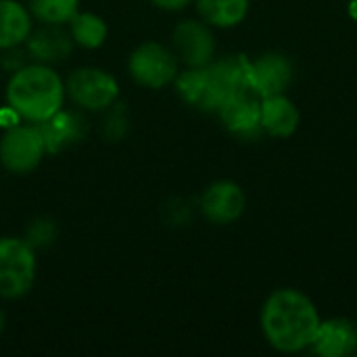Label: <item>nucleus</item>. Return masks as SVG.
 I'll use <instances>...</instances> for the list:
<instances>
[{
  "label": "nucleus",
  "instance_id": "obj_1",
  "mask_svg": "<svg viewBox=\"0 0 357 357\" xmlns=\"http://www.w3.org/2000/svg\"><path fill=\"white\" fill-rule=\"evenodd\" d=\"M320 322L314 301L295 289L272 293L261 310L264 337L282 354H297L310 347Z\"/></svg>",
  "mask_w": 357,
  "mask_h": 357
},
{
  "label": "nucleus",
  "instance_id": "obj_2",
  "mask_svg": "<svg viewBox=\"0 0 357 357\" xmlns=\"http://www.w3.org/2000/svg\"><path fill=\"white\" fill-rule=\"evenodd\" d=\"M65 82L52 65L29 63L15 69L6 82V107L19 119L29 123H44L65 105Z\"/></svg>",
  "mask_w": 357,
  "mask_h": 357
},
{
  "label": "nucleus",
  "instance_id": "obj_3",
  "mask_svg": "<svg viewBox=\"0 0 357 357\" xmlns=\"http://www.w3.org/2000/svg\"><path fill=\"white\" fill-rule=\"evenodd\" d=\"M38 272L36 249L17 236H0V297L21 299L25 297Z\"/></svg>",
  "mask_w": 357,
  "mask_h": 357
},
{
  "label": "nucleus",
  "instance_id": "obj_4",
  "mask_svg": "<svg viewBox=\"0 0 357 357\" xmlns=\"http://www.w3.org/2000/svg\"><path fill=\"white\" fill-rule=\"evenodd\" d=\"M180 71V61L176 52L161 44V42H142L138 44L128 59V73L130 77L149 90H161L174 84Z\"/></svg>",
  "mask_w": 357,
  "mask_h": 357
},
{
  "label": "nucleus",
  "instance_id": "obj_5",
  "mask_svg": "<svg viewBox=\"0 0 357 357\" xmlns=\"http://www.w3.org/2000/svg\"><path fill=\"white\" fill-rule=\"evenodd\" d=\"M65 92L77 109L100 113L117 102L119 82L107 69L79 67L69 73L65 82Z\"/></svg>",
  "mask_w": 357,
  "mask_h": 357
},
{
  "label": "nucleus",
  "instance_id": "obj_6",
  "mask_svg": "<svg viewBox=\"0 0 357 357\" xmlns=\"http://www.w3.org/2000/svg\"><path fill=\"white\" fill-rule=\"evenodd\" d=\"M46 153V140L38 123H15L0 138V165L10 174L33 172Z\"/></svg>",
  "mask_w": 357,
  "mask_h": 357
},
{
  "label": "nucleus",
  "instance_id": "obj_7",
  "mask_svg": "<svg viewBox=\"0 0 357 357\" xmlns=\"http://www.w3.org/2000/svg\"><path fill=\"white\" fill-rule=\"evenodd\" d=\"M172 50L186 67H205L215 56V38L209 23L184 19L172 31Z\"/></svg>",
  "mask_w": 357,
  "mask_h": 357
},
{
  "label": "nucleus",
  "instance_id": "obj_8",
  "mask_svg": "<svg viewBox=\"0 0 357 357\" xmlns=\"http://www.w3.org/2000/svg\"><path fill=\"white\" fill-rule=\"evenodd\" d=\"M174 84H176L180 98L186 105L201 109V111L218 113L220 105L226 100V92L222 90V86L209 65L186 67L184 71H178Z\"/></svg>",
  "mask_w": 357,
  "mask_h": 357
},
{
  "label": "nucleus",
  "instance_id": "obj_9",
  "mask_svg": "<svg viewBox=\"0 0 357 357\" xmlns=\"http://www.w3.org/2000/svg\"><path fill=\"white\" fill-rule=\"evenodd\" d=\"M218 115L228 132L243 140H255L264 134L261 128V100L255 92H238L228 96Z\"/></svg>",
  "mask_w": 357,
  "mask_h": 357
},
{
  "label": "nucleus",
  "instance_id": "obj_10",
  "mask_svg": "<svg viewBox=\"0 0 357 357\" xmlns=\"http://www.w3.org/2000/svg\"><path fill=\"white\" fill-rule=\"evenodd\" d=\"M247 207V197L243 188L230 180L213 182L205 188L201 197V211L203 215L218 226H226L236 222Z\"/></svg>",
  "mask_w": 357,
  "mask_h": 357
},
{
  "label": "nucleus",
  "instance_id": "obj_11",
  "mask_svg": "<svg viewBox=\"0 0 357 357\" xmlns=\"http://www.w3.org/2000/svg\"><path fill=\"white\" fill-rule=\"evenodd\" d=\"M293 77H295V67L291 59L280 52H266L251 63L253 90L259 98L284 94L293 84Z\"/></svg>",
  "mask_w": 357,
  "mask_h": 357
},
{
  "label": "nucleus",
  "instance_id": "obj_12",
  "mask_svg": "<svg viewBox=\"0 0 357 357\" xmlns=\"http://www.w3.org/2000/svg\"><path fill=\"white\" fill-rule=\"evenodd\" d=\"M310 347L314 349V354L322 357L351 356L357 349V324L347 318L320 322Z\"/></svg>",
  "mask_w": 357,
  "mask_h": 357
},
{
  "label": "nucleus",
  "instance_id": "obj_13",
  "mask_svg": "<svg viewBox=\"0 0 357 357\" xmlns=\"http://www.w3.org/2000/svg\"><path fill=\"white\" fill-rule=\"evenodd\" d=\"M40 130L46 140L48 153H61L73 144H77L86 134V121L75 111L61 109L48 121L40 123Z\"/></svg>",
  "mask_w": 357,
  "mask_h": 357
},
{
  "label": "nucleus",
  "instance_id": "obj_14",
  "mask_svg": "<svg viewBox=\"0 0 357 357\" xmlns=\"http://www.w3.org/2000/svg\"><path fill=\"white\" fill-rule=\"evenodd\" d=\"M25 46H27V52L31 54L33 63L54 65L71 52L73 40H71L69 31L61 29V25H44L42 29L29 33Z\"/></svg>",
  "mask_w": 357,
  "mask_h": 357
},
{
  "label": "nucleus",
  "instance_id": "obj_15",
  "mask_svg": "<svg viewBox=\"0 0 357 357\" xmlns=\"http://www.w3.org/2000/svg\"><path fill=\"white\" fill-rule=\"evenodd\" d=\"M299 109L284 94L261 98V128L276 138H289L299 128Z\"/></svg>",
  "mask_w": 357,
  "mask_h": 357
},
{
  "label": "nucleus",
  "instance_id": "obj_16",
  "mask_svg": "<svg viewBox=\"0 0 357 357\" xmlns=\"http://www.w3.org/2000/svg\"><path fill=\"white\" fill-rule=\"evenodd\" d=\"M33 31L29 8L17 0H0V50L21 48Z\"/></svg>",
  "mask_w": 357,
  "mask_h": 357
},
{
  "label": "nucleus",
  "instance_id": "obj_17",
  "mask_svg": "<svg viewBox=\"0 0 357 357\" xmlns=\"http://www.w3.org/2000/svg\"><path fill=\"white\" fill-rule=\"evenodd\" d=\"M201 19L213 27H236L249 13V0H197Z\"/></svg>",
  "mask_w": 357,
  "mask_h": 357
},
{
  "label": "nucleus",
  "instance_id": "obj_18",
  "mask_svg": "<svg viewBox=\"0 0 357 357\" xmlns=\"http://www.w3.org/2000/svg\"><path fill=\"white\" fill-rule=\"evenodd\" d=\"M67 25H69V36H71L73 44L79 48H86V50L100 48L109 33L105 19L98 17L96 13H88V10H84V13L77 10Z\"/></svg>",
  "mask_w": 357,
  "mask_h": 357
},
{
  "label": "nucleus",
  "instance_id": "obj_19",
  "mask_svg": "<svg viewBox=\"0 0 357 357\" xmlns=\"http://www.w3.org/2000/svg\"><path fill=\"white\" fill-rule=\"evenodd\" d=\"M27 8L42 25H67L79 10V0H29Z\"/></svg>",
  "mask_w": 357,
  "mask_h": 357
},
{
  "label": "nucleus",
  "instance_id": "obj_20",
  "mask_svg": "<svg viewBox=\"0 0 357 357\" xmlns=\"http://www.w3.org/2000/svg\"><path fill=\"white\" fill-rule=\"evenodd\" d=\"M56 238V226L52 220H33L25 232V241L33 247V249H42L52 245Z\"/></svg>",
  "mask_w": 357,
  "mask_h": 357
},
{
  "label": "nucleus",
  "instance_id": "obj_21",
  "mask_svg": "<svg viewBox=\"0 0 357 357\" xmlns=\"http://www.w3.org/2000/svg\"><path fill=\"white\" fill-rule=\"evenodd\" d=\"M119 105L115 102L111 109V113L107 115V119H105V134L111 138V140H119L123 134H126V130H128V119H126V113H123V109H117Z\"/></svg>",
  "mask_w": 357,
  "mask_h": 357
},
{
  "label": "nucleus",
  "instance_id": "obj_22",
  "mask_svg": "<svg viewBox=\"0 0 357 357\" xmlns=\"http://www.w3.org/2000/svg\"><path fill=\"white\" fill-rule=\"evenodd\" d=\"M192 0H151V4H155L157 8L161 10H167V13H176V10H182L190 4Z\"/></svg>",
  "mask_w": 357,
  "mask_h": 357
},
{
  "label": "nucleus",
  "instance_id": "obj_23",
  "mask_svg": "<svg viewBox=\"0 0 357 357\" xmlns=\"http://www.w3.org/2000/svg\"><path fill=\"white\" fill-rule=\"evenodd\" d=\"M349 10H351V15L357 19V0H351V6H349Z\"/></svg>",
  "mask_w": 357,
  "mask_h": 357
},
{
  "label": "nucleus",
  "instance_id": "obj_24",
  "mask_svg": "<svg viewBox=\"0 0 357 357\" xmlns=\"http://www.w3.org/2000/svg\"><path fill=\"white\" fill-rule=\"evenodd\" d=\"M2 328H4V314L0 312V333H2Z\"/></svg>",
  "mask_w": 357,
  "mask_h": 357
}]
</instances>
